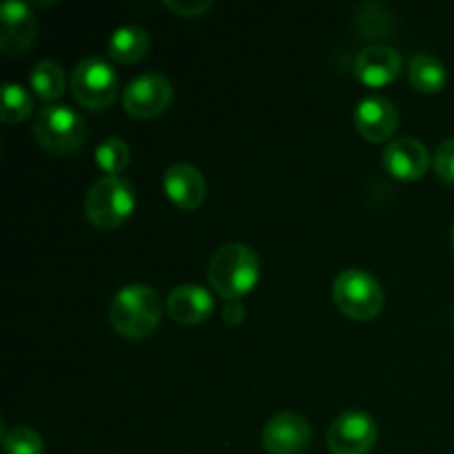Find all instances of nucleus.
<instances>
[{"instance_id":"nucleus-1","label":"nucleus","mask_w":454,"mask_h":454,"mask_svg":"<svg viewBox=\"0 0 454 454\" xmlns=\"http://www.w3.org/2000/svg\"><path fill=\"white\" fill-rule=\"evenodd\" d=\"M162 317V301L149 284L131 282L120 288L109 304V319L115 331L131 340L149 337Z\"/></svg>"},{"instance_id":"nucleus-4","label":"nucleus","mask_w":454,"mask_h":454,"mask_svg":"<svg viewBox=\"0 0 454 454\" xmlns=\"http://www.w3.org/2000/svg\"><path fill=\"white\" fill-rule=\"evenodd\" d=\"M333 300L348 317L372 319L384 306V288L368 270L346 269L333 282Z\"/></svg>"},{"instance_id":"nucleus-23","label":"nucleus","mask_w":454,"mask_h":454,"mask_svg":"<svg viewBox=\"0 0 454 454\" xmlns=\"http://www.w3.org/2000/svg\"><path fill=\"white\" fill-rule=\"evenodd\" d=\"M164 4H167L171 12L180 13V16L195 18L200 16V13L207 12L213 4V0H164Z\"/></svg>"},{"instance_id":"nucleus-9","label":"nucleus","mask_w":454,"mask_h":454,"mask_svg":"<svg viewBox=\"0 0 454 454\" xmlns=\"http://www.w3.org/2000/svg\"><path fill=\"white\" fill-rule=\"evenodd\" d=\"M310 443V424L300 412H278L262 430V446L269 454H300Z\"/></svg>"},{"instance_id":"nucleus-8","label":"nucleus","mask_w":454,"mask_h":454,"mask_svg":"<svg viewBox=\"0 0 454 454\" xmlns=\"http://www.w3.org/2000/svg\"><path fill=\"white\" fill-rule=\"evenodd\" d=\"M375 442V419L357 408L341 412L328 428V448L333 454H368Z\"/></svg>"},{"instance_id":"nucleus-19","label":"nucleus","mask_w":454,"mask_h":454,"mask_svg":"<svg viewBox=\"0 0 454 454\" xmlns=\"http://www.w3.org/2000/svg\"><path fill=\"white\" fill-rule=\"evenodd\" d=\"M34 111V98L22 84L7 82L3 87V106H0V118L4 122H20Z\"/></svg>"},{"instance_id":"nucleus-20","label":"nucleus","mask_w":454,"mask_h":454,"mask_svg":"<svg viewBox=\"0 0 454 454\" xmlns=\"http://www.w3.org/2000/svg\"><path fill=\"white\" fill-rule=\"evenodd\" d=\"M3 448L7 454H43L44 443L38 430L18 424L3 428Z\"/></svg>"},{"instance_id":"nucleus-13","label":"nucleus","mask_w":454,"mask_h":454,"mask_svg":"<svg viewBox=\"0 0 454 454\" xmlns=\"http://www.w3.org/2000/svg\"><path fill=\"white\" fill-rule=\"evenodd\" d=\"M402 65V53L397 49L384 43H375L362 49L359 56L355 58V75L371 87H381L397 78Z\"/></svg>"},{"instance_id":"nucleus-15","label":"nucleus","mask_w":454,"mask_h":454,"mask_svg":"<svg viewBox=\"0 0 454 454\" xmlns=\"http://www.w3.org/2000/svg\"><path fill=\"white\" fill-rule=\"evenodd\" d=\"M167 310L176 322L200 324L213 313V295L200 284H180L168 293Z\"/></svg>"},{"instance_id":"nucleus-21","label":"nucleus","mask_w":454,"mask_h":454,"mask_svg":"<svg viewBox=\"0 0 454 454\" xmlns=\"http://www.w3.org/2000/svg\"><path fill=\"white\" fill-rule=\"evenodd\" d=\"M96 160L106 173L118 176L124 167L129 164V146L122 137L109 136L96 146Z\"/></svg>"},{"instance_id":"nucleus-6","label":"nucleus","mask_w":454,"mask_h":454,"mask_svg":"<svg viewBox=\"0 0 454 454\" xmlns=\"http://www.w3.org/2000/svg\"><path fill=\"white\" fill-rule=\"evenodd\" d=\"M118 71L106 58L87 56L71 71V91L87 109H106L118 96Z\"/></svg>"},{"instance_id":"nucleus-12","label":"nucleus","mask_w":454,"mask_h":454,"mask_svg":"<svg viewBox=\"0 0 454 454\" xmlns=\"http://www.w3.org/2000/svg\"><path fill=\"white\" fill-rule=\"evenodd\" d=\"M0 20H3V35L0 47L4 53H22L35 38L38 22H35L31 7L22 0H4L0 7Z\"/></svg>"},{"instance_id":"nucleus-17","label":"nucleus","mask_w":454,"mask_h":454,"mask_svg":"<svg viewBox=\"0 0 454 454\" xmlns=\"http://www.w3.org/2000/svg\"><path fill=\"white\" fill-rule=\"evenodd\" d=\"M408 78L419 91L434 93L446 84V65L433 53H415L408 65Z\"/></svg>"},{"instance_id":"nucleus-16","label":"nucleus","mask_w":454,"mask_h":454,"mask_svg":"<svg viewBox=\"0 0 454 454\" xmlns=\"http://www.w3.org/2000/svg\"><path fill=\"white\" fill-rule=\"evenodd\" d=\"M149 31L140 25H122L109 35L106 51L118 62H136L149 51Z\"/></svg>"},{"instance_id":"nucleus-22","label":"nucleus","mask_w":454,"mask_h":454,"mask_svg":"<svg viewBox=\"0 0 454 454\" xmlns=\"http://www.w3.org/2000/svg\"><path fill=\"white\" fill-rule=\"evenodd\" d=\"M434 168L439 177L454 182V137H448L434 151Z\"/></svg>"},{"instance_id":"nucleus-24","label":"nucleus","mask_w":454,"mask_h":454,"mask_svg":"<svg viewBox=\"0 0 454 454\" xmlns=\"http://www.w3.org/2000/svg\"><path fill=\"white\" fill-rule=\"evenodd\" d=\"M222 315H224V322L226 324H239L244 319V315H247V309H244V304L239 300H226L224 309H222Z\"/></svg>"},{"instance_id":"nucleus-7","label":"nucleus","mask_w":454,"mask_h":454,"mask_svg":"<svg viewBox=\"0 0 454 454\" xmlns=\"http://www.w3.org/2000/svg\"><path fill=\"white\" fill-rule=\"evenodd\" d=\"M173 100V84L167 75L158 71H146L136 75L131 82L124 87L122 105L124 111L133 118H155L162 114Z\"/></svg>"},{"instance_id":"nucleus-5","label":"nucleus","mask_w":454,"mask_h":454,"mask_svg":"<svg viewBox=\"0 0 454 454\" xmlns=\"http://www.w3.org/2000/svg\"><path fill=\"white\" fill-rule=\"evenodd\" d=\"M34 136L40 145L56 153H69L82 146L87 137V124L82 115L62 102H49L35 114Z\"/></svg>"},{"instance_id":"nucleus-14","label":"nucleus","mask_w":454,"mask_h":454,"mask_svg":"<svg viewBox=\"0 0 454 454\" xmlns=\"http://www.w3.org/2000/svg\"><path fill=\"white\" fill-rule=\"evenodd\" d=\"M384 164L399 180H417L428 168L430 153L421 140L412 136H402L386 145Z\"/></svg>"},{"instance_id":"nucleus-18","label":"nucleus","mask_w":454,"mask_h":454,"mask_svg":"<svg viewBox=\"0 0 454 454\" xmlns=\"http://www.w3.org/2000/svg\"><path fill=\"white\" fill-rule=\"evenodd\" d=\"M29 82L31 89H34L43 100L51 102L65 93L67 75L65 69H62L56 60H40L38 65L31 69Z\"/></svg>"},{"instance_id":"nucleus-3","label":"nucleus","mask_w":454,"mask_h":454,"mask_svg":"<svg viewBox=\"0 0 454 454\" xmlns=\"http://www.w3.org/2000/svg\"><path fill=\"white\" fill-rule=\"evenodd\" d=\"M136 208V191L127 177L111 176L98 177L84 195V215L98 229H115L122 224Z\"/></svg>"},{"instance_id":"nucleus-10","label":"nucleus","mask_w":454,"mask_h":454,"mask_svg":"<svg viewBox=\"0 0 454 454\" xmlns=\"http://www.w3.org/2000/svg\"><path fill=\"white\" fill-rule=\"evenodd\" d=\"M397 120L399 115L393 102L384 96H375V93L362 98L353 111L355 127L371 142L388 140L397 129Z\"/></svg>"},{"instance_id":"nucleus-25","label":"nucleus","mask_w":454,"mask_h":454,"mask_svg":"<svg viewBox=\"0 0 454 454\" xmlns=\"http://www.w3.org/2000/svg\"><path fill=\"white\" fill-rule=\"evenodd\" d=\"M452 244H454V224H452Z\"/></svg>"},{"instance_id":"nucleus-2","label":"nucleus","mask_w":454,"mask_h":454,"mask_svg":"<svg viewBox=\"0 0 454 454\" xmlns=\"http://www.w3.org/2000/svg\"><path fill=\"white\" fill-rule=\"evenodd\" d=\"M260 279V257L248 244H222L208 262V282L224 300H239Z\"/></svg>"},{"instance_id":"nucleus-11","label":"nucleus","mask_w":454,"mask_h":454,"mask_svg":"<svg viewBox=\"0 0 454 454\" xmlns=\"http://www.w3.org/2000/svg\"><path fill=\"white\" fill-rule=\"evenodd\" d=\"M162 186L168 200L180 208H198L207 198V180L202 171L191 162H173L162 176Z\"/></svg>"}]
</instances>
